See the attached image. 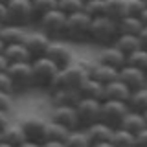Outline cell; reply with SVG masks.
Returning <instances> with one entry per match:
<instances>
[{"instance_id": "6da1fadb", "label": "cell", "mask_w": 147, "mask_h": 147, "mask_svg": "<svg viewBox=\"0 0 147 147\" xmlns=\"http://www.w3.org/2000/svg\"><path fill=\"white\" fill-rule=\"evenodd\" d=\"M90 68H92V64L88 66V64L83 63V61H76V63L72 61L70 64L59 68L57 76L53 79L52 90L53 88H76V90H79V86L90 77Z\"/></svg>"}, {"instance_id": "7a4b0ae2", "label": "cell", "mask_w": 147, "mask_h": 147, "mask_svg": "<svg viewBox=\"0 0 147 147\" xmlns=\"http://www.w3.org/2000/svg\"><path fill=\"white\" fill-rule=\"evenodd\" d=\"M119 35V28L118 22L112 20L110 17L103 15L98 18H92V26H90V39L94 44L99 46H112L116 42Z\"/></svg>"}, {"instance_id": "3957f363", "label": "cell", "mask_w": 147, "mask_h": 147, "mask_svg": "<svg viewBox=\"0 0 147 147\" xmlns=\"http://www.w3.org/2000/svg\"><path fill=\"white\" fill-rule=\"evenodd\" d=\"M90 26L92 17L83 9V11L72 13L66 17V30H64V39L72 42H83L90 39Z\"/></svg>"}, {"instance_id": "277c9868", "label": "cell", "mask_w": 147, "mask_h": 147, "mask_svg": "<svg viewBox=\"0 0 147 147\" xmlns=\"http://www.w3.org/2000/svg\"><path fill=\"white\" fill-rule=\"evenodd\" d=\"M59 72V66L52 59L39 57L31 61V77H33V88H48L52 90L53 79Z\"/></svg>"}, {"instance_id": "5b68a950", "label": "cell", "mask_w": 147, "mask_h": 147, "mask_svg": "<svg viewBox=\"0 0 147 147\" xmlns=\"http://www.w3.org/2000/svg\"><path fill=\"white\" fill-rule=\"evenodd\" d=\"M66 13H63L59 7L48 11L39 18V28L44 31L50 39H63L66 30Z\"/></svg>"}, {"instance_id": "8992f818", "label": "cell", "mask_w": 147, "mask_h": 147, "mask_svg": "<svg viewBox=\"0 0 147 147\" xmlns=\"http://www.w3.org/2000/svg\"><path fill=\"white\" fill-rule=\"evenodd\" d=\"M101 103L103 101L94 99V98H83L77 101L76 105V114H77V121H79V127L86 129L92 123L99 121L101 119Z\"/></svg>"}, {"instance_id": "52a82bcc", "label": "cell", "mask_w": 147, "mask_h": 147, "mask_svg": "<svg viewBox=\"0 0 147 147\" xmlns=\"http://www.w3.org/2000/svg\"><path fill=\"white\" fill-rule=\"evenodd\" d=\"M129 103L127 101H118V99H103L101 103V121L116 129L121 125L125 114L129 112Z\"/></svg>"}, {"instance_id": "ba28073f", "label": "cell", "mask_w": 147, "mask_h": 147, "mask_svg": "<svg viewBox=\"0 0 147 147\" xmlns=\"http://www.w3.org/2000/svg\"><path fill=\"white\" fill-rule=\"evenodd\" d=\"M7 74L13 81L15 86V94L17 92H26L30 88H33V77H31V61L26 63H9Z\"/></svg>"}, {"instance_id": "9c48e42d", "label": "cell", "mask_w": 147, "mask_h": 147, "mask_svg": "<svg viewBox=\"0 0 147 147\" xmlns=\"http://www.w3.org/2000/svg\"><path fill=\"white\" fill-rule=\"evenodd\" d=\"M7 18L13 24L28 26L31 20H35L31 0H9L7 2Z\"/></svg>"}, {"instance_id": "30bf717a", "label": "cell", "mask_w": 147, "mask_h": 147, "mask_svg": "<svg viewBox=\"0 0 147 147\" xmlns=\"http://www.w3.org/2000/svg\"><path fill=\"white\" fill-rule=\"evenodd\" d=\"M20 125L22 129L26 131V134L30 140H35V142H42L44 136H46V129H48V123L50 119L42 118L40 114H26V116H22L20 119Z\"/></svg>"}, {"instance_id": "8fae6325", "label": "cell", "mask_w": 147, "mask_h": 147, "mask_svg": "<svg viewBox=\"0 0 147 147\" xmlns=\"http://www.w3.org/2000/svg\"><path fill=\"white\" fill-rule=\"evenodd\" d=\"M46 57L52 59L59 68L66 66V64H70L74 61V53H72L70 46L66 42H63L61 39H52L50 40V46H48V50H46Z\"/></svg>"}, {"instance_id": "7c38bea8", "label": "cell", "mask_w": 147, "mask_h": 147, "mask_svg": "<svg viewBox=\"0 0 147 147\" xmlns=\"http://www.w3.org/2000/svg\"><path fill=\"white\" fill-rule=\"evenodd\" d=\"M50 40L52 39H50L42 30L40 31H28V35L24 39V44L31 53V61H33V59H39V57H44L46 50H48V46H50Z\"/></svg>"}, {"instance_id": "4fadbf2b", "label": "cell", "mask_w": 147, "mask_h": 147, "mask_svg": "<svg viewBox=\"0 0 147 147\" xmlns=\"http://www.w3.org/2000/svg\"><path fill=\"white\" fill-rule=\"evenodd\" d=\"M119 79H121L131 90H138L142 86H147V70L144 68L132 66V64H125L119 70Z\"/></svg>"}, {"instance_id": "5bb4252c", "label": "cell", "mask_w": 147, "mask_h": 147, "mask_svg": "<svg viewBox=\"0 0 147 147\" xmlns=\"http://www.w3.org/2000/svg\"><path fill=\"white\" fill-rule=\"evenodd\" d=\"M50 119L61 123V125L68 127V129H77L79 127L76 107H72V105H53L52 114H50Z\"/></svg>"}, {"instance_id": "9a60e30c", "label": "cell", "mask_w": 147, "mask_h": 147, "mask_svg": "<svg viewBox=\"0 0 147 147\" xmlns=\"http://www.w3.org/2000/svg\"><path fill=\"white\" fill-rule=\"evenodd\" d=\"M98 63H103V64H109V66H112V68L121 70L127 64V55L123 52H119L114 44L112 46H103V50L99 52Z\"/></svg>"}, {"instance_id": "2e32d148", "label": "cell", "mask_w": 147, "mask_h": 147, "mask_svg": "<svg viewBox=\"0 0 147 147\" xmlns=\"http://www.w3.org/2000/svg\"><path fill=\"white\" fill-rule=\"evenodd\" d=\"M28 31H26V26H20V24H13V22H6L2 24V30H0V39L7 44H17V42H24Z\"/></svg>"}, {"instance_id": "e0dca14e", "label": "cell", "mask_w": 147, "mask_h": 147, "mask_svg": "<svg viewBox=\"0 0 147 147\" xmlns=\"http://www.w3.org/2000/svg\"><path fill=\"white\" fill-rule=\"evenodd\" d=\"M90 77H94L101 85H109V83L119 79V70L109 66V64H103V63H96L90 68Z\"/></svg>"}, {"instance_id": "ac0fdd59", "label": "cell", "mask_w": 147, "mask_h": 147, "mask_svg": "<svg viewBox=\"0 0 147 147\" xmlns=\"http://www.w3.org/2000/svg\"><path fill=\"white\" fill-rule=\"evenodd\" d=\"M50 98H52L53 105H72L76 107L77 101L81 99V92L76 88H53L50 90Z\"/></svg>"}, {"instance_id": "d6986e66", "label": "cell", "mask_w": 147, "mask_h": 147, "mask_svg": "<svg viewBox=\"0 0 147 147\" xmlns=\"http://www.w3.org/2000/svg\"><path fill=\"white\" fill-rule=\"evenodd\" d=\"M85 131H86V134H88V138H90L92 145H94V144H99V142L110 140L114 129L110 127V125H107L105 121H101V119H99V121H96V123H92V125H88Z\"/></svg>"}, {"instance_id": "ffe728a7", "label": "cell", "mask_w": 147, "mask_h": 147, "mask_svg": "<svg viewBox=\"0 0 147 147\" xmlns=\"http://www.w3.org/2000/svg\"><path fill=\"white\" fill-rule=\"evenodd\" d=\"M131 88L121 79H116L109 85H105V99H118V101H129L131 98Z\"/></svg>"}, {"instance_id": "44dd1931", "label": "cell", "mask_w": 147, "mask_h": 147, "mask_svg": "<svg viewBox=\"0 0 147 147\" xmlns=\"http://www.w3.org/2000/svg\"><path fill=\"white\" fill-rule=\"evenodd\" d=\"M2 140L7 142V144H11V145H15V147H18L20 144H24L28 140V134H26L24 129H22L20 121H17V123H9V125L2 131Z\"/></svg>"}, {"instance_id": "7402d4cb", "label": "cell", "mask_w": 147, "mask_h": 147, "mask_svg": "<svg viewBox=\"0 0 147 147\" xmlns=\"http://www.w3.org/2000/svg\"><path fill=\"white\" fill-rule=\"evenodd\" d=\"M4 55L7 57L9 63H26L31 61V53L26 48L24 42H17V44H7L4 48Z\"/></svg>"}, {"instance_id": "603a6c76", "label": "cell", "mask_w": 147, "mask_h": 147, "mask_svg": "<svg viewBox=\"0 0 147 147\" xmlns=\"http://www.w3.org/2000/svg\"><path fill=\"white\" fill-rule=\"evenodd\" d=\"M119 127L131 131L132 134H138L142 129L147 127V121H145V118H144V114H142V112L129 110V112L125 114V118H123V121H121V125H119Z\"/></svg>"}, {"instance_id": "cb8c5ba5", "label": "cell", "mask_w": 147, "mask_h": 147, "mask_svg": "<svg viewBox=\"0 0 147 147\" xmlns=\"http://www.w3.org/2000/svg\"><path fill=\"white\" fill-rule=\"evenodd\" d=\"M79 92H81L83 98H94V99H99V101L105 99V85H101L94 77H88V79L83 83L79 86Z\"/></svg>"}, {"instance_id": "d4e9b609", "label": "cell", "mask_w": 147, "mask_h": 147, "mask_svg": "<svg viewBox=\"0 0 147 147\" xmlns=\"http://www.w3.org/2000/svg\"><path fill=\"white\" fill-rule=\"evenodd\" d=\"M114 46L119 50V52H123L129 57L132 52H136L138 48H142L140 44V37L138 35H131V33H119L116 42H114Z\"/></svg>"}, {"instance_id": "484cf974", "label": "cell", "mask_w": 147, "mask_h": 147, "mask_svg": "<svg viewBox=\"0 0 147 147\" xmlns=\"http://www.w3.org/2000/svg\"><path fill=\"white\" fill-rule=\"evenodd\" d=\"M118 28H119V33L138 35L142 30H144V22H142L140 17L127 15V17H123V18H119V20H118Z\"/></svg>"}, {"instance_id": "4316f807", "label": "cell", "mask_w": 147, "mask_h": 147, "mask_svg": "<svg viewBox=\"0 0 147 147\" xmlns=\"http://www.w3.org/2000/svg\"><path fill=\"white\" fill-rule=\"evenodd\" d=\"M105 15L116 22L127 17V0H105Z\"/></svg>"}, {"instance_id": "83f0119b", "label": "cell", "mask_w": 147, "mask_h": 147, "mask_svg": "<svg viewBox=\"0 0 147 147\" xmlns=\"http://www.w3.org/2000/svg\"><path fill=\"white\" fill-rule=\"evenodd\" d=\"M64 144H66V147H92V142L83 127L72 129Z\"/></svg>"}, {"instance_id": "f1b7e54d", "label": "cell", "mask_w": 147, "mask_h": 147, "mask_svg": "<svg viewBox=\"0 0 147 147\" xmlns=\"http://www.w3.org/2000/svg\"><path fill=\"white\" fill-rule=\"evenodd\" d=\"M127 103H129V109L131 110L145 112L147 110V86H142V88H138V90H132Z\"/></svg>"}, {"instance_id": "f546056e", "label": "cell", "mask_w": 147, "mask_h": 147, "mask_svg": "<svg viewBox=\"0 0 147 147\" xmlns=\"http://www.w3.org/2000/svg\"><path fill=\"white\" fill-rule=\"evenodd\" d=\"M70 131H72V129H68V127L61 125V123L52 121V119H50L48 129H46V136H44V140H59V142H66V138H68V134H70ZM44 140H42V142H44Z\"/></svg>"}, {"instance_id": "4dcf8cb0", "label": "cell", "mask_w": 147, "mask_h": 147, "mask_svg": "<svg viewBox=\"0 0 147 147\" xmlns=\"http://www.w3.org/2000/svg\"><path fill=\"white\" fill-rule=\"evenodd\" d=\"M134 136L131 131H127V129L123 127H116L112 132V136H110V142L114 144V147H129V145H134Z\"/></svg>"}, {"instance_id": "1f68e13d", "label": "cell", "mask_w": 147, "mask_h": 147, "mask_svg": "<svg viewBox=\"0 0 147 147\" xmlns=\"http://www.w3.org/2000/svg\"><path fill=\"white\" fill-rule=\"evenodd\" d=\"M57 2L59 0H31V6H33V15H35V20H39L42 15H46L48 11L57 7Z\"/></svg>"}, {"instance_id": "d6a6232c", "label": "cell", "mask_w": 147, "mask_h": 147, "mask_svg": "<svg viewBox=\"0 0 147 147\" xmlns=\"http://www.w3.org/2000/svg\"><path fill=\"white\" fill-rule=\"evenodd\" d=\"M57 7L63 13H66V15H72V13H77V11L85 9V0H59Z\"/></svg>"}, {"instance_id": "836d02e7", "label": "cell", "mask_w": 147, "mask_h": 147, "mask_svg": "<svg viewBox=\"0 0 147 147\" xmlns=\"http://www.w3.org/2000/svg\"><path fill=\"white\" fill-rule=\"evenodd\" d=\"M127 63L132 64V66H138V68L147 70V50L145 48H138L136 52H132L127 57Z\"/></svg>"}, {"instance_id": "e575fe53", "label": "cell", "mask_w": 147, "mask_h": 147, "mask_svg": "<svg viewBox=\"0 0 147 147\" xmlns=\"http://www.w3.org/2000/svg\"><path fill=\"white\" fill-rule=\"evenodd\" d=\"M85 11L92 18H98L105 15V0H88L85 2Z\"/></svg>"}, {"instance_id": "d590c367", "label": "cell", "mask_w": 147, "mask_h": 147, "mask_svg": "<svg viewBox=\"0 0 147 147\" xmlns=\"http://www.w3.org/2000/svg\"><path fill=\"white\" fill-rule=\"evenodd\" d=\"M145 7H147L145 0H127V15L140 17Z\"/></svg>"}, {"instance_id": "8d00e7d4", "label": "cell", "mask_w": 147, "mask_h": 147, "mask_svg": "<svg viewBox=\"0 0 147 147\" xmlns=\"http://www.w3.org/2000/svg\"><path fill=\"white\" fill-rule=\"evenodd\" d=\"M13 105H15V99H13L11 92H2V90H0V110L11 112Z\"/></svg>"}, {"instance_id": "74e56055", "label": "cell", "mask_w": 147, "mask_h": 147, "mask_svg": "<svg viewBox=\"0 0 147 147\" xmlns=\"http://www.w3.org/2000/svg\"><path fill=\"white\" fill-rule=\"evenodd\" d=\"M0 90L15 94V86H13V81H11V77H9L7 70L6 72H0Z\"/></svg>"}, {"instance_id": "f35d334b", "label": "cell", "mask_w": 147, "mask_h": 147, "mask_svg": "<svg viewBox=\"0 0 147 147\" xmlns=\"http://www.w3.org/2000/svg\"><path fill=\"white\" fill-rule=\"evenodd\" d=\"M134 144L138 147H147V127L142 129V131L134 136Z\"/></svg>"}, {"instance_id": "ab89813d", "label": "cell", "mask_w": 147, "mask_h": 147, "mask_svg": "<svg viewBox=\"0 0 147 147\" xmlns=\"http://www.w3.org/2000/svg\"><path fill=\"white\" fill-rule=\"evenodd\" d=\"M9 112H6V110H0V131H4L7 125H9Z\"/></svg>"}, {"instance_id": "60d3db41", "label": "cell", "mask_w": 147, "mask_h": 147, "mask_svg": "<svg viewBox=\"0 0 147 147\" xmlns=\"http://www.w3.org/2000/svg\"><path fill=\"white\" fill-rule=\"evenodd\" d=\"M40 147H66V144L59 140H44L40 142Z\"/></svg>"}, {"instance_id": "b9f144b4", "label": "cell", "mask_w": 147, "mask_h": 147, "mask_svg": "<svg viewBox=\"0 0 147 147\" xmlns=\"http://www.w3.org/2000/svg\"><path fill=\"white\" fill-rule=\"evenodd\" d=\"M6 22H9V18H7V4L0 2V24H6Z\"/></svg>"}, {"instance_id": "7bdbcfd3", "label": "cell", "mask_w": 147, "mask_h": 147, "mask_svg": "<svg viewBox=\"0 0 147 147\" xmlns=\"http://www.w3.org/2000/svg\"><path fill=\"white\" fill-rule=\"evenodd\" d=\"M138 37H140V44H142V48H145V50H147V26H144V30L138 33Z\"/></svg>"}, {"instance_id": "ee69618b", "label": "cell", "mask_w": 147, "mask_h": 147, "mask_svg": "<svg viewBox=\"0 0 147 147\" xmlns=\"http://www.w3.org/2000/svg\"><path fill=\"white\" fill-rule=\"evenodd\" d=\"M7 66H9L7 57H6L4 53H0V72H6V70H7Z\"/></svg>"}, {"instance_id": "f6af8a7d", "label": "cell", "mask_w": 147, "mask_h": 147, "mask_svg": "<svg viewBox=\"0 0 147 147\" xmlns=\"http://www.w3.org/2000/svg\"><path fill=\"white\" fill-rule=\"evenodd\" d=\"M18 147H40V142H35V140H30V138H28L24 144H20Z\"/></svg>"}, {"instance_id": "bcb514c9", "label": "cell", "mask_w": 147, "mask_h": 147, "mask_svg": "<svg viewBox=\"0 0 147 147\" xmlns=\"http://www.w3.org/2000/svg\"><path fill=\"white\" fill-rule=\"evenodd\" d=\"M92 147H114V144L110 140H107V142H99V144H94Z\"/></svg>"}, {"instance_id": "7dc6e473", "label": "cell", "mask_w": 147, "mask_h": 147, "mask_svg": "<svg viewBox=\"0 0 147 147\" xmlns=\"http://www.w3.org/2000/svg\"><path fill=\"white\" fill-rule=\"evenodd\" d=\"M140 18H142V22H144V26H147V7L142 11V15H140Z\"/></svg>"}, {"instance_id": "c3c4849f", "label": "cell", "mask_w": 147, "mask_h": 147, "mask_svg": "<svg viewBox=\"0 0 147 147\" xmlns=\"http://www.w3.org/2000/svg\"><path fill=\"white\" fill-rule=\"evenodd\" d=\"M0 147H15V145H11V144H7V142H0Z\"/></svg>"}, {"instance_id": "681fc988", "label": "cell", "mask_w": 147, "mask_h": 147, "mask_svg": "<svg viewBox=\"0 0 147 147\" xmlns=\"http://www.w3.org/2000/svg\"><path fill=\"white\" fill-rule=\"evenodd\" d=\"M4 48H6V42L0 39V53H4Z\"/></svg>"}, {"instance_id": "f907efd6", "label": "cell", "mask_w": 147, "mask_h": 147, "mask_svg": "<svg viewBox=\"0 0 147 147\" xmlns=\"http://www.w3.org/2000/svg\"><path fill=\"white\" fill-rule=\"evenodd\" d=\"M142 114H144V118H145V121H147V110H145V112H142Z\"/></svg>"}, {"instance_id": "816d5d0a", "label": "cell", "mask_w": 147, "mask_h": 147, "mask_svg": "<svg viewBox=\"0 0 147 147\" xmlns=\"http://www.w3.org/2000/svg\"><path fill=\"white\" fill-rule=\"evenodd\" d=\"M0 2H4V4H7V2H9V0H0Z\"/></svg>"}, {"instance_id": "f5cc1de1", "label": "cell", "mask_w": 147, "mask_h": 147, "mask_svg": "<svg viewBox=\"0 0 147 147\" xmlns=\"http://www.w3.org/2000/svg\"><path fill=\"white\" fill-rule=\"evenodd\" d=\"M0 142H2V131H0Z\"/></svg>"}, {"instance_id": "db71d44e", "label": "cell", "mask_w": 147, "mask_h": 147, "mask_svg": "<svg viewBox=\"0 0 147 147\" xmlns=\"http://www.w3.org/2000/svg\"><path fill=\"white\" fill-rule=\"evenodd\" d=\"M129 147H138V145H136V144H134V145H129Z\"/></svg>"}, {"instance_id": "11a10c76", "label": "cell", "mask_w": 147, "mask_h": 147, "mask_svg": "<svg viewBox=\"0 0 147 147\" xmlns=\"http://www.w3.org/2000/svg\"><path fill=\"white\" fill-rule=\"evenodd\" d=\"M0 30H2V24H0Z\"/></svg>"}, {"instance_id": "9f6ffc18", "label": "cell", "mask_w": 147, "mask_h": 147, "mask_svg": "<svg viewBox=\"0 0 147 147\" xmlns=\"http://www.w3.org/2000/svg\"><path fill=\"white\" fill-rule=\"evenodd\" d=\"M85 2H88V0H85Z\"/></svg>"}, {"instance_id": "6f0895ef", "label": "cell", "mask_w": 147, "mask_h": 147, "mask_svg": "<svg viewBox=\"0 0 147 147\" xmlns=\"http://www.w3.org/2000/svg\"><path fill=\"white\" fill-rule=\"evenodd\" d=\"M145 2H147V0H145Z\"/></svg>"}]
</instances>
